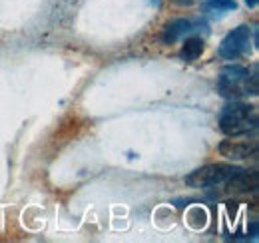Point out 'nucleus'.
Segmentation results:
<instances>
[{"instance_id": "obj_1", "label": "nucleus", "mask_w": 259, "mask_h": 243, "mask_svg": "<svg viewBox=\"0 0 259 243\" xmlns=\"http://www.w3.org/2000/svg\"><path fill=\"white\" fill-rule=\"evenodd\" d=\"M257 128V108L243 102H231L220 112V130L231 136H245Z\"/></svg>"}, {"instance_id": "obj_2", "label": "nucleus", "mask_w": 259, "mask_h": 243, "mask_svg": "<svg viewBox=\"0 0 259 243\" xmlns=\"http://www.w3.org/2000/svg\"><path fill=\"white\" fill-rule=\"evenodd\" d=\"M220 92L226 98H239V96H255L257 94V76L249 74L243 66H226L220 74Z\"/></svg>"}, {"instance_id": "obj_3", "label": "nucleus", "mask_w": 259, "mask_h": 243, "mask_svg": "<svg viewBox=\"0 0 259 243\" xmlns=\"http://www.w3.org/2000/svg\"><path fill=\"white\" fill-rule=\"evenodd\" d=\"M241 168H235V166H229V164H207L199 170L192 172L186 183L190 187H209V185H220V183H227Z\"/></svg>"}, {"instance_id": "obj_4", "label": "nucleus", "mask_w": 259, "mask_h": 243, "mask_svg": "<svg viewBox=\"0 0 259 243\" xmlns=\"http://www.w3.org/2000/svg\"><path fill=\"white\" fill-rule=\"evenodd\" d=\"M251 42V28L249 26H237L235 30H231L220 44V56L226 60H235L239 58Z\"/></svg>"}, {"instance_id": "obj_5", "label": "nucleus", "mask_w": 259, "mask_h": 243, "mask_svg": "<svg viewBox=\"0 0 259 243\" xmlns=\"http://www.w3.org/2000/svg\"><path fill=\"white\" fill-rule=\"evenodd\" d=\"M220 153L226 155L227 159H245L257 153V146L249 142H237V140H224L220 144Z\"/></svg>"}, {"instance_id": "obj_6", "label": "nucleus", "mask_w": 259, "mask_h": 243, "mask_svg": "<svg viewBox=\"0 0 259 243\" xmlns=\"http://www.w3.org/2000/svg\"><path fill=\"white\" fill-rule=\"evenodd\" d=\"M227 187L231 191H253L257 187V174L255 172H247V170H239L227 182Z\"/></svg>"}, {"instance_id": "obj_7", "label": "nucleus", "mask_w": 259, "mask_h": 243, "mask_svg": "<svg viewBox=\"0 0 259 243\" xmlns=\"http://www.w3.org/2000/svg\"><path fill=\"white\" fill-rule=\"evenodd\" d=\"M192 30H194V24H192L190 20H186V18H180V20H174V22H169V24L165 26L162 38H163V42H176L178 38L186 36L188 32H192Z\"/></svg>"}, {"instance_id": "obj_8", "label": "nucleus", "mask_w": 259, "mask_h": 243, "mask_svg": "<svg viewBox=\"0 0 259 243\" xmlns=\"http://www.w3.org/2000/svg\"><path fill=\"white\" fill-rule=\"evenodd\" d=\"M201 52H203V42L199 38H190V40L184 42V46L180 50V56H182V60L194 62L201 56Z\"/></svg>"}, {"instance_id": "obj_9", "label": "nucleus", "mask_w": 259, "mask_h": 243, "mask_svg": "<svg viewBox=\"0 0 259 243\" xmlns=\"http://www.w3.org/2000/svg\"><path fill=\"white\" fill-rule=\"evenodd\" d=\"M205 10H213V12H227V10H235L237 4L235 0H207L203 4Z\"/></svg>"}, {"instance_id": "obj_10", "label": "nucleus", "mask_w": 259, "mask_h": 243, "mask_svg": "<svg viewBox=\"0 0 259 243\" xmlns=\"http://www.w3.org/2000/svg\"><path fill=\"white\" fill-rule=\"evenodd\" d=\"M245 4H247V6H251V8H253V6H257V0H245Z\"/></svg>"}, {"instance_id": "obj_11", "label": "nucleus", "mask_w": 259, "mask_h": 243, "mask_svg": "<svg viewBox=\"0 0 259 243\" xmlns=\"http://www.w3.org/2000/svg\"><path fill=\"white\" fill-rule=\"evenodd\" d=\"M180 2H192V0H180Z\"/></svg>"}]
</instances>
